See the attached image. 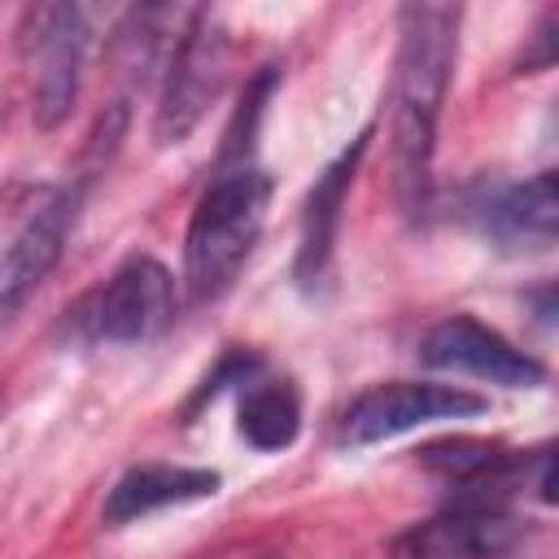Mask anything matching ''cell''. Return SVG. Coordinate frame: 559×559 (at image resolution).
<instances>
[{"label": "cell", "mask_w": 559, "mask_h": 559, "mask_svg": "<svg viewBox=\"0 0 559 559\" xmlns=\"http://www.w3.org/2000/svg\"><path fill=\"white\" fill-rule=\"evenodd\" d=\"M397 66H393V188L406 214L428 197L432 179V140L445 105V87L459 57V9L454 4H406L397 26Z\"/></svg>", "instance_id": "6da1fadb"}, {"label": "cell", "mask_w": 559, "mask_h": 559, "mask_svg": "<svg viewBox=\"0 0 559 559\" xmlns=\"http://www.w3.org/2000/svg\"><path fill=\"white\" fill-rule=\"evenodd\" d=\"M266 201L271 179L258 166H223L205 183L183 236V284L192 301H214L236 284L262 236Z\"/></svg>", "instance_id": "7a4b0ae2"}, {"label": "cell", "mask_w": 559, "mask_h": 559, "mask_svg": "<svg viewBox=\"0 0 559 559\" xmlns=\"http://www.w3.org/2000/svg\"><path fill=\"white\" fill-rule=\"evenodd\" d=\"M170 319H175V280L148 253L127 258L100 288H92L74 306V328L87 341H118V345L153 341L170 328Z\"/></svg>", "instance_id": "3957f363"}, {"label": "cell", "mask_w": 559, "mask_h": 559, "mask_svg": "<svg viewBox=\"0 0 559 559\" xmlns=\"http://www.w3.org/2000/svg\"><path fill=\"white\" fill-rule=\"evenodd\" d=\"M83 44L87 26L74 4H31L22 13V57L31 61V114L39 127H57L70 114Z\"/></svg>", "instance_id": "277c9868"}, {"label": "cell", "mask_w": 559, "mask_h": 559, "mask_svg": "<svg viewBox=\"0 0 559 559\" xmlns=\"http://www.w3.org/2000/svg\"><path fill=\"white\" fill-rule=\"evenodd\" d=\"M227 66H231V44H227L223 26L210 13H201L183 31V39L170 57V74H166L157 118H153L157 144H179L201 127L205 109L218 100V92L227 83Z\"/></svg>", "instance_id": "5b68a950"}, {"label": "cell", "mask_w": 559, "mask_h": 559, "mask_svg": "<svg viewBox=\"0 0 559 559\" xmlns=\"http://www.w3.org/2000/svg\"><path fill=\"white\" fill-rule=\"evenodd\" d=\"M489 402L480 393H467L459 384H432V380H389L358 393L341 415V445H376L389 437H402L432 419H467L480 415Z\"/></svg>", "instance_id": "8992f818"}, {"label": "cell", "mask_w": 559, "mask_h": 559, "mask_svg": "<svg viewBox=\"0 0 559 559\" xmlns=\"http://www.w3.org/2000/svg\"><path fill=\"white\" fill-rule=\"evenodd\" d=\"M419 362L432 371H459V376H476L502 389H537L546 380V367L515 349L498 328L472 319V314H450L441 323H432L419 341Z\"/></svg>", "instance_id": "52a82bcc"}, {"label": "cell", "mask_w": 559, "mask_h": 559, "mask_svg": "<svg viewBox=\"0 0 559 559\" xmlns=\"http://www.w3.org/2000/svg\"><path fill=\"white\" fill-rule=\"evenodd\" d=\"M74 205H79V192H70V188H35L31 205H22V214L13 218L4 258H0L4 314H13L22 306V297L35 293L44 284V275L57 266L66 236L74 227Z\"/></svg>", "instance_id": "ba28073f"}, {"label": "cell", "mask_w": 559, "mask_h": 559, "mask_svg": "<svg viewBox=\"0 0 559 559\" xmlns=\"http://www.w3.org/2000/svg\"><path fill=\"white\" fill-rule=\"evenodd\" d=\"M524 524L493 502L445 507L389 542V559H502L515 550Z\"/></svg>", "instance_id": "9c48e42d"}, {"label": "cell", "mask_w": 559, "mask_h": 559, "mask_svg": "<svg viewBox=\"0 0 559 559\" xmlns=\"http://www.w3.org/2000/svg\"><path fill=\"white\" fill-rule=\"evenodd\" d=\"M367 153V131L336 157L328 162V170L314 179L310 197H306V214H301V236H297V262L293 275L297 284L310 293L328 280L332 271V249H336V227H341V205H345V188L354 183L358 157Z\"/></svg>", "instance_id": "30bf717a"}, {"label": "cell", "mask_w": 559, "mask_h": 559, "mask_svg": "<svg viewBox=\"0 0 559 559\" xmlns=\"http://www.w3.org/2000/svg\"><path fill=\"white\" fill-rule=\"evenodd\" d=\"M485 227H489V240L511 258L555 249L559 245V166H546L524 183L507 188L493 201Z\"/></svg>", "instance_id": "8fae6325"}, {"label": "cell", "mask_w": 559, "mask_h": 559, "mask_svg": "<svg viewBox=\"0 0 559 559\" xmlns=\"http://www.w3.org/2000/svg\"><path fill=\"white\" fill-rule=\"evenodd\" d=\"M218 472L210 467H179V463H140L118 476V485L105 498V520L127 524L162 507H183L218 493Z\"/></svg>", "instance_id": "7c38bea8"}, {"label": "cell", "mask_w": 559, "mask_h": 559, "mask_svg": "<svg viewBox=\"0 0 559 559\" xmlns=\"http://www.w3.org/2000/svg\"><path fill=\"white\" fill-rule=\"evenodd\" d=\"M240 437L253 450H284L301 432V397L288 380H253L240 389Z\"/></svg>", "instance_id": "4fadbf2b"}, {"label": "cell", "mask_w": 559, "mask_h": 559, "mask_svg": "<svg viewBox=\"0 0 559 559\" xmlns=\"http://www.w3.org/2000/svg\"><path fill=\"white\" fill-rule=\"evenodd\" d=\"M419 459L445 476H485L502 463V450L493 441H476V437H454V441H432L419 450Z\"/></svg>", "instance_id": "5bb4252c"}, {"label": "cell", "mask_w": 559, "mask_h": 559, "mask_svg": "<svg viewBox=\"0 0 559 559\" xmlns=\"http://www.w3.org/2000/svg\"><path fill=\"white\" fill-rule=\"evenodd\" d=\"M559 66V4H550L524 35L520 52H515V74H542Z\"/></svg>", "instance_id": "9a60e30c"}, {"label": "cell", "mask_w": 559, "mask_h": 559, "mask_svg": "<svg viewBox=\"0 0 559 559\" xmlns=\"http://www.w3.org/2000/svg\"><path fill=\"white\" fill-rule=\"evenodd\" d=\"M528 310H533V319H537V323L559 328V275H555L550 284H542V288H533V293H528Z\"/></svg>", "instance_id": "2e32d148"}, {"label": "cell", "mask_w": 559, "mask_h": 559, "mask_svg": "<svg viewBox=\"0 0 559 559\" xmlns=\"http://www.w3.org/2000/svg\"><path fill=\"white\" fill-rule=\"evenodd\" d=\"M537 493H542L546 502H559V454L546 459V467H542V476H537Z\"/></svg>", "instance_id": "e0dca14e"}]
</instances>
